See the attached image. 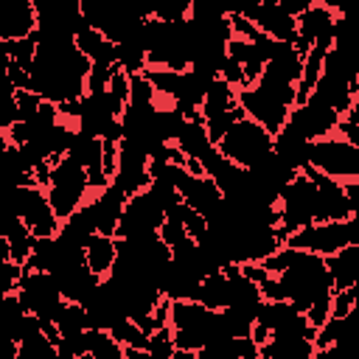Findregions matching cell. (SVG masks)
Wrapping results in <instances>:
<instances>
[{
  "mask_svg": "<svg viewBox=\"0 0 359 359\" xmlns=\"http://www.w3.org/2000/svg\"><path fill=\"white\" fill-rule=\"evenodd\" d=\"M323 264L331 278V292L356 286L359 283V241L345 244L342 250H337L331 255H323Z\"/></svg>",
  "mask_w": 359,
  "mask_h": 359,
  "instance_id": "9",
  "label": "cell"
},
{
  "mask_svg": "<svg viewBox=\"0 0 359 359\" xmlns=\"http://www.w3.org/2000/svg\"><path fill=\"white\" fill-rule=\"evenodd\" d=\"M233 107H238L236 90H233L222 76H216V79L208 84V90H205V98H202V107H199L202 118H213V115L227 112V109H233Z\"/></svg>",
  "mask_w": 359,
  "mask_h": 359,
  "instance_id": "14",
  "label": "cell"
},
{
  "mask_svg": "<svg viewBox=\"0 0 359 359\" xmlns=\"http://www.w3.org/2000/svg\"><path fill=\"white\" fill-rule=\"evenodd\" d=\"M163 219H165V213H163L160 199H157L149 188H143V191L126 196L123 213H121L118 227H115V238L143 236V233H157V227H160Z\"/></svg>",
  "mask_w": 359,
  "mask_h": 359,
  "instance_id": "6",
  "label": "cell"
},
{
  "mask_svg": "<svg viewBox=\"0 0 359 359\" xmlns=\"http://www.w3.org/2000/svg\"><path fill=\"white\" fill-rule=\"evenodd\" d=\"M45 196L53 208V213L62 219H67L73 210L81 208V202L90 196V185H87V174L84 168L70 157V154H62L53 168H50V180L45 185Z\"/></svg>",
  "mask_w": 359,
  "mask_h": 359,
  "instance_id": "2",
  "label": "cell"
},
{
  "mask_svg": "<svg viewBox=\"0 0 359 359\" xmlns=\"http://www.w3.org/2000/svg\"><path fill=\"white\" fill-rule=\"evenodd\" d=\"M196 300H199L205 309H213V311L230 306V278H227L222 269L205 275V278L199 280V286H196Z\"/></svg>",
  "mask_w": 359,
  "mask_h": 359,
  "instance_id": "13",
  "label": "cell"
},
{
  "mask_svg": "<svg viewBox=\"0 0 359 359\" xmlns=\"http://www.w3.org/2000/svg\"><path fill=\"white\" fill-rule=\"evenodd\" d=\"M191 14V0H154L151 17L163 22H182Z\"/></svg>",
  "mask_w": 359,
  "mask_h": 359,
  "instance_id": "15",
  "label": "cell"
},
{
  "mask_svg": "<svg viewBox=\"0 0 359 359\" xmlns=\"http://www.w3.org/2000/svg\"><path fill=\"white\" fill-rule=\"evenodd\" d=\"M123 205H126V194L118 185L109 182V185H104L98 191H90V196L81 202V210L93 222L95 233L115 236V227H118V219L123 213Z\"/></svg>",
  "mask_w": 359,
  "mask_h": 359,
  "instance_id": "7",
  "label": "cell"
},
{
  "mask_svg": "<svg viewBox=\"0 0 359 359\" xmlns=\"http://www.w3.org/2000/svg\"><path fill=\"white\" fill-rule=\"evenodd\" d=\"M22 222H25V227L36 236V238H45V236H56L59 233V216L53 213V208H50V202H48V196H45V188H34V194H31V199H28V205H25V213H22Z\"/></svg>",
  "mask_w": 359,
  "mask_h": 359,
  "instance_id": "10",
  "label": "cell"
},
{
  "mask_svg": "<svg viewBox=\"0 0 359 359\" xmlns=\"http://www.w3.org/2000/svg\"><path fill=\"white\" fill-rule=\"evenodd\" d=\"M236 98H238V107L244 109V115L252 118L255 123H261L272 137H275L278 129L286 123L289 107H283L280 101H275L272 95H266L264 90H258L255 84L236 90Z\"/></svg>",
  "mask_w": 359,
  "mask_h": 359,
  "instance_id": "8",
  "label": "cell"
},
{
  "mask_svg": "<svg viewBox=\"0 0 359 359\" xmlns=\"http://www.w3.org/2000/svg\"><path fill=\"white\" fill-rule=\"evenodd\" d=\"M278 3H280V8H283L286 14L297 17L300 11H306V8H311V6H317V3H323V0H278Z\"/></svg>",
  "mask_w": 359,
  "mask_h": 359,
  "instance_id": "22",
  "label": "cell"
},
{
  "mask_svg": "<svg viewBox=\"0 0 359 359\" xmlns=\"http://www.w3.org/2000/svg\"><path fill=\"white\" fill-rule=\"evenodd\" d=\"M306 163L311 168H317L320 174L334 177L339 182L342 180H353V177H359V146L334 132V135L309 140Z\"/></svg>",
  "mask_w": 359,
  "mask_h": 359,
  "instance_id": "4",
  "label": "cell"
},
{
  "mask_svg": "<svg viewBox=\"0 0 359 359\" xmlns=\"http://www.w3.org/2000/svg\"><path fill=\"white\" fill-rule=\"evenodd\" d=\"M14 104H17V121H31L42 104V95H36L34 90H14Z\"/></svg>",
  "mask_w": 359,
  "mask_h": 359,
  "instance_id": "19",
  "label": "cell"
},
{
  "mask_svg": "<svg viewBox=\"0 0 359 359\" xmlns=\"http://www.w3.org/2000/svg\"><path fill=\"white\" fill-rule=\"evenodd\" d=\"M112 67L115 65H107V62H90V70L84 76V93H104L107 84H109V76H112Z\"/></svg>",
  "mask_w": 359,
  "mask_h": 359,
  "instance_id": "18",
  "label": "cell"
},
{
  "mask_svg": "<svg viewBox=\"0 0 359 359\" xmlns=\"http://www.w3.org/2000/svg\"><path fill=\"white\" fill-rule=\"evenodd\" d=\"M325 8H331L337 17H348L351 8H353V0H323Z\"/></svg>",
  "mask_w": 359,
  "mask_h": 359,
  "instance_id": "23",
  "label": "cell"
},
{
  "mask_svg": "<svg viewBox=\"0 0 359 359\" xmlns=\"http://www.w3.org/2000/svg\"><path fill=\"white\" fill-rule=\"evenodd\" d=\"M84 252V264L98 275V278H107L115 258H118V244H115V236H104V233H90V238L84 241L81 247Z\"/></svg>",
  "mask_w": 359,
  "mask_h": 359,
  "instance_id": "12",
  "label": "cell"
},
{
  "mask_svg": "<svg viewBox=\"0 0 359 359\" xmlns=\"http://www.w3.org/2000/svg\"><path fill=\"white\" fill-rule=\"evenodd\" d=\"M238 118H244V109H241V107H233V109L219 112V115H213V118H202V121H205V132H208L210 143L216 146V143L222 140V135H224V132H227Z\"/></svg>",
  "mask_w": 359,
  "mask_h": 359,
  "instance_id": "16",
  "label": "cell"
},
{
  "mask_svg": "<svg viewBox=\"0 0 359 359\" xmlns=\"http://www.w3.org/2000/svg\"><path fill=\"white\" fill-rule=\"evenodd\" d=\"M17 297L25 311H31L36 317H50V320L56 317L59 306L65 303L53 275L45 269H22V275L17 280Z\"/></svg>",
  "mask_w": 359,
  "mask_h": 359,
  "instance_id": "5",
  "label": "cell"
},
{
  "mask_svg": "<svg viewBox=\"0 0 359 359\" xmlns=\"http://www.w3.org/2000/svg\"><path fill=\"white\" fill-rule=\"evenodd\" d=\"M157 236H160V241H163L168 250H171V247H177L180 241H185V238H188V233H185L182 222H180V219H171V216H165V219L160 222Z\"/></svg>",
  "mask_w": 359,
  "mask_h": 359,
  "instance_id": "20",
  "label": "cell"
},
{
  "mask_svg": "<svg viewBox=\"0 0 359 359\" xmlns=\"http://www.w3.org/2000/svg\"><path fill=\"white\" fill-rule=\"evenodd\" d=\"M353 241H359V213L339 219V222H311V224L289 233L283 244L294 247V250L317 252V255H331Z\"/></svg>",
  "mask_w": 359,
  "mask_h": 359,
  "instance_id": "3",
  "label": "cell"
},
{
  "mask_svg": "<svg viewBox=\"0 0 359 359\" xmlns=\"http://www.w3.org/2000/svg\"><path fill=\"white\" fill-rule=\"evenodd\" d=\"M314 339L300 334H269L264 345H258V359H311Z\"/></svg>",
  "mask_w": 359,
  "mask_h": 359,
  "instance_id": "11",
  "label": "cell"
},
{
  "mask_svg": "<svg viewBox=\"0 0 359 359\" xmlns=\"http://www.w3.org/2000/svg\"><path fill=\"white\" fill-rule=\"evenodd\" d=\"M149 356L151 359H171L174 356V337H171V325H160L149 334Z\"/></svg>",
  "mask_w": 359,
  "mask_h": 359,
  "instance_id": "17",
  "label": "cell"
},
{
  "mask_svg": "<svg viewBox=\"0 0 359 359\" xmlns=\"http://www.w3.org/2000/svg\"><path fill=\"white\" fill-rule=\"evenodd\" d=\"M219 154L238 168H258L272 154V135L252 118H238L216 143Z\"/></svg>",
  "mask_w": 359,
  "mask_h": 359,
  "instance_id": "1",
  "label": "cell"
},
{
  "mask_svg": "<svg viewBox=\"0 0 359 359\" xmlns=\"http://www.w3.org/2000/svg\"><path fill=\"white\" fill-rule=\"evenodd\" d=\"M101 165H104V174L112 180V174L118 168V140L115 137H101Z\"/></svg>",
  "mask_w": 359,
  "mask_h": 359,
  "instance_id": "21",
  "label": "cell"
}]
</instances>
